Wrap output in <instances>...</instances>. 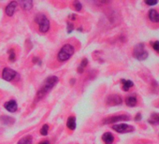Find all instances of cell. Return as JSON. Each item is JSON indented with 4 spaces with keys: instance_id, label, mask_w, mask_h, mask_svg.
I'll list each match as a JSON object with an SVG mask.
<instances>
[{
    "instance_id": "obj_9",
    "label": "cell",
    "mask_w": 159,
    "mask_h": 144,
    "mask_svg": "<svg viewBox=\"0 0 159 144\" xmlns=\"http://www.w3.org/2000/svg\"><path fill=\"white\" fill-rule=\"evenodd\" d=\"M17 6H18V3H17L16 1H11L10 3H8V5L6 7V10H5L6 14L8 16L11 17L13 14H14Z\"/></svg>"
},
{
    "instance_id": "obj_14",
    "label": "cell",
    "mask_w": 159,
    "mask_h": 144,
    "mask_svg": "<svg viewBox=\"0 0 159 144\" xmlns=\"http://www.w3.org/2000/svg\"><path fill=\"white\" fill-rule=\"evenodd\" d=\"M67 127L70 130H74L76 128V118L74 116H70L67 121Z\"/></svg>"
},
{
    "instance_id": "obj_25",
    "label": "cell",
    "mask_w": 159,
    "mask_h": 144,
    "mask_svg": "<svg viewBox=\"0 0 159 144\" xmlns=\"http://www.w3.org/2000/svg\"><path fill=\"white\" fill-rule=\"evenodd\" d=\"M153 48L154 49V51H156L157 52H159V41H156L153 43Z\"/></svg>"
},
{
    "instance_id": "obj_8",
    "label": "cell",
    "mask_w": 159,
    "mask_h": 144,
    "mask_svg": "<svg viewBox=\"0 0 159 144\" xmlns=\"http://www.w3.org/2000/svg\"><path fill=\"white\" fill-rule=\"evenodd\" d=\"M122 97L118 94H112V96H109L106 99V103L109 106H117V105H121L122 104Z\"/></svg>"
},
{
    "instance_id": "obj_27",
    "label": "cell",
    "mask_w": 159,
    "mask_h": 144,
    "mask_svg": "<svg viewBox=\"0 0 159 144\" xmlns=\"http://www.w3.org/2000/svg\"><path fill=\"white\" fill-rule=\"evenodd\" d=\"M145 3H146L147 5H149V6H154V5H156V4H157V1H153V2H150V1H145Z\"/></svg>"
},
{
    "instance_id": "obj_11",
    "label": "cell",
    "mask_w": 159,
    "mask_h": 144,
    "mask_svg": "<svg viewBox=\"0 0 159 144\" xmlns=\"http://www.w3.org/2000/svg\"><path fill=\"white\" fill-rule=\"evenodd\" d=\"M0 123H2L3 124H6V125H11L15 123V119L10 116L3 115L0 117Z\"/></svg>"
},
{
    "instance_id": "obj_28",
    "label": "cell",
    "mask_w": 159,
    "mask_h": 144,
    "mask_svg": "<svg viewBox=\"0 0 159 144\" xmlns=\"http://www.w3.org/2000/svg\"><path fill=\"white\" fill-rule=\"evenodd\" d=\"M140 119H141V114L140 113H138V114L136 115V117H135V120L136 121H139Z\"/></svg>"
},
{
    "instance_id": "obj_1",
    "label": "cell",
    "mask_w": 159,
    "mask_h": 144,
    "mask_svg": "<svg viewBox=\"0 0 159 144\" xmlns=\"http://www.w3.org/2000/svg\"><path fill=\"white\" fill-rule=\"evenodd\" d=\"M58 80H59L58 77H56V76H54V75L48 77L44 80L43 84L41 85V87L39 88V90L36 94V102L41 100L44 96H47V94L52 91V89L57 84Z\"/></svg>"
},
{
    "instance_id": "obj_20",
    "label": "cell",
    "mask_w": 159,
    "mask_h": 144,
    "mask_svg": "<svg viewBox=\"0 0 159 144\" xmlns=\"http://www.w3.org/2000/svg\"><path fill=\"white\" fill-rule=\"evenodd\" d=\"M88 65V60L86 59V58H84V59H82V62H81V64L79 65L78 66V69H77V71L79 72V73H82L83 70H84V69L86 67V66Z\"/></svg>"
},
{
    "instance_id": "obj_4",
    "label": "cell",
    "mask_w": 159,
    "mask_h": 144,
    "mask_svg": "<svg viewBox=\"0 0 159 144\" xmlns=\"http://www.w3.org/2000/svg\"><path fill=\"white\" fill-rule=\"evenodd\" d=\"M133 55H134V57L139 61H143L148 57V52L147 51H145L144 45L142 43L136 45L133 51Z\"/></svg>"
},
{
    "instance_id": "obj_21",
    "label": "cell",
    "mask_w": 159,
    "mask_h": 144,
    "mask_svg": "<svg viewBox=\"0 0 159 144\" xmlns=\"http://www.w3.org/2000/svg\"><path fill=\"white\" fill-rule=\"evenodd\" d=\"M73 7H74V10L76 11H81L82 8V5L80 1H74L73 2Z\"/></svg>"
},
{
    "instance_id": "obj_26",
    "label": "cell",
    "mask_w": 159,
    "mask_h": 144,
    "mask_svg": "<svg viewBox=\"0 0 159 144\" xmlns=\"http://www.w3.org/2000/svg\"><path fill=\"white\" fill-rule=\"evenodd\" d=\"M33 63H35V64H38L39 66H41V61L39 60V58H38V57H34L33 58Z\"/></svg>"
},
{
    "instance_id": "obj_19",
    "label": "cell",
    "mask_w": 159,
    "mask_h": 144,
    "mask_svg": "<svg viewBox=\"0 0 159 144\" xmlns=\"http://www.w3.org/2000/svg\"><path fill=\"white\" fill-rule=\"evenodd\" d=\"M149 123L152 124H159V113H156V112L153 113L149 119Z\"/></svg>"
},
{
    "instance_id": "obj_17",
    "label": "cell",
    "mask_w": 159,
    "mask_h": 144,
    "mask_svg": "<svg viewBox=\"0 0 159 144\" xmlns=\"http://www.w3.org/2000/svg\"><path fill=\"white\" fill-rule=\"evenodd\" d=\"M137 102H138V100H137V97L134 96H127L126 99V103L128 107H135L137 105Z\"/></svg>"
},
{
    "instance_id": "obj_12",
    "label": "cell",
    "mask_w": 159,
    "mask_h": 144,
    "mask_svg": "<svg viewBox=\"0 0 159 144\" xmlns=\"http://www.w3.org/2000/svg\"><path fill=\"white\" fill-rule=\"evenodd\" d=\"M102 139H103V141L105 142V144H112L113 141H114V137H113V135L112 133L106 132V133L103 134Z\"/></svg>"
},
{
    "instance_id": "obj_5",
    "label": "cell",
    "mask_w": 159,
    "mask_h": 144,
    "mask_svg": "<svg viewBox=\"0 0 159 144\" xmlns=\"http://www.w3.org/2000/svg\"><path fill=\"white\" fill-rule=\"evenodd\" d=\"M129 119H130V117L128 115H125V114L116 115V116H112V117H109L107 119H105L103 121V124H114L117 122H121V121H128Z\"/></svg>"
},
{
    "instance_id": "obj_29",
    "label": "cell",
    "mask_w": 159,
    "mask_h": 144,
    "mask_svg": "<svg viewBox=\"0 0 159 144\" xmlns=\"http://www.w3.org/2000/svg\"><path fill=\"white\" fill-rule=\"evenodd\" d=\"M69 18H70V19H71V20H75V19H76V15H74V14H70V15H69Z\"/></svg>"
},
{
    "instance_id": "obj_7",
    "label": "cell",
    "mask_w": 159,
    "mask_h": 144,
    "mask_svg": "<svg viewBox=\"0 0 159 144\" xmlns=\"http://www.w3.org/2000/svg\"><path fill=\"white\" fill-rule=\"evenodd\" d=\"M112 129L118 133H128V132L134 131L133 127H131V125H128V124H114L112 127Z\"/></svg>"
},
{
    "instance_id": "obj_22",
    "label": "cell",
    "mask_w": 159,
    "mask_h": 144,
    "mask_svg": "<svg viewBox=\"0 0 159 144\" xmlns=\"http://www.w3.org/2000/svg\"><path fill=\"white\" fill-rule=\"evenodd\" d=\"M40 134L42 135V136H46V135H48V132H49V125L48 124H44L43 127L40 128Z\"/></svg>"
},
{
    "instance_id": "obj_30",
    "label": "cell",
    "mask_w": 159,
    "mask_h": 144,
    "mask_svg": "<svg viewBox=\"0 0 159 144\" xmlns=\"http://www.w3.org/2000/svg\"><path fill=\"white\" fill-rule=\"evenodd\" d=\"M75 82H76V80H75V79H71V80H70V84L73 85L75 83Z\"/></svg>"
},
{
    "instance_id": "obj_10",
    "label": "cell",
    "mask_w": 159,
    "mask_h": 144,
    "mask_svg": "<svg viewBox=\"0 0 159 144\" xmlns=\"http://www.w3.org/2000/svg\"><path fill=\"white\" fill-rule=\"evenodd\" d=\"M4 108L8 111V112H15L18 110V105H17V102L15 100H10L6 102L4 104Z\"/></svg>"
},
{
    "instance_id": "obj_2",
    "label": "cell",
    "mask_w": 159,
    "mask_h": 144,
    "mask_svg": "<svg viewBox=\"0 0 159 144\" xmlns=\"http://www.w3.org/2000/svg\"><path fill=\"white\" fill-rule=\"evenodd\" d=\"M74 52H75V49L72 45L65 44L64 46L61 48L58 55H57V59H58L60 62L68 61L69 58L74 55Z\"/></svg>"
},
{
    "instance_id": "obj_6",
    "label": "cell",
    "mask_w": 159,
    "mask_h": 144,
    "mask_svg": "<svg viewBox=\"0 0 159 144\" xmlns=\"http://www.w3.org/2000/svg\"><path fill=\"white\" fill-rule=\"evenodd\" d=\"M17 76V72L10 67H5L2 71V79L7 80V82H11Z\"/></svg>"
},
{
    "instance_id": "obj_18",
    "label": "cell",
    "mask_w": 159,
    "mask_h": 144,
    "mask_svg": "<svg viewBox=\"0 0 159 144\" xmlns=\"http://www.w3.org/2000/svg\"><path fill=\"white\" fill-rule=\"evenodd\" d=\"M17 144H33V138L32 136L28 135V136L22 138Z\"/></svg>"
},
{
    "instance_id": "obj_31",
    "label": "cell",
    "mask_w": 159,
    "mask_h": 144,
    "mask_svg": "<svg viewBox=\"0 0 159 144\" xmlns=\"http://www.w3.org/2000/svg\"><path fill=\"white\" fill-rule=\"evenodd\" d=\"M38 144H50L48 141H41V142H39Z\"/></svg>"
},
{
    "instance_id": "obj_24",
    "label": "cell",
    "mask_w": 159,
    "mask_h": 144,
    "mask_svg": "<svg viewBox=\"0 0 159 144\" xmlns=\"http://www.w3.org/2000/svg\"><path fill=\"white\" fill-rule=\"evenodd\" d=\"M73 30H74L73 24H72V22H68V24H67V31H68V33H71Z\"/></svg>"
},
{
    "instance_id": "obj_3",
    "label": "cell",
    "mask_w": 159,
    "mask_h": 144,
    "mask_svg": "<svg viewBox=\"0 0 159 144\" xmlns=\"http://www.w3.org/2000/svg\"><path fill=\"white\" fill-rule=\"evenodd\" d=\"M35 22L38 24L39 31L41 33H47L50 29V21L42 13H38L35 17Z\"/></svg>"
},
{
    "instance_id": "obj_15",
    "label": "cell",
    "mask_w": 159,
    "mask_h": 144,
    "mask_svg": "<svg viewBox=\"0 0 159 144\" xmlns=\"http://www.w3.org/2000/svg\"><path fill=\"white\" fill-rule=\"evenodd\" d=\"M20 5L22 8H23V10H30L33 7V1H31V0H24V1L20 2Z\"/></svg>"
},
{
    "instance_id": "obj_13",
    "label": "cell",
    "mask_w": 159,
    "mask_h": 144,
    "mask_svg": "<svg viewBox=\"0 0 159 144\" xmlns=\"http://www.w3.org/2000/svg\"><path fill=\"white\" fill-rule=\"evenodd\" d=\"M149 19L153 22H159V13L156 10H150Z\"/></svg>"
},
{
    "instance_id": "obj_16",
    "label": "cell",
    "mask_w": 159,
    "mask_h": 144,
    "mask_svg": "<svg viewBox=\"0 0 159 144\" xmlns=\"http://www.w3.org/2000/svg\"><path fill=\"white\" fill-rule=\"evenodd\" d=\"M121 82H122V84H123V91H128L129 88L134 85L133 82H132V80H129L122 79Z\"/></svg>"
},
{
    "instance_id": "obj_23",
    "label": "cell",
    "mask_w": 159,
    "mask_h": 144,
    "mask_svg": "<svg viewBox=\"0 0 159 144\" xmlns=\"http://www.w3.org/2000/svg\"><path fill=\"white\" fill-rule=\"evenodd\" d=\"M15 57H16V55H15V52L13 49H10V51H8V60L10 62H13L15 60Z\"/></svg>"
}]
</instances>
